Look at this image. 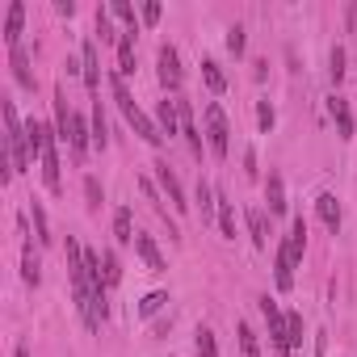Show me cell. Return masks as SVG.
Here are the masks:
<instances>
[{
	"label": "cell",
	"instance_id": "cell-20",
	"mask_svg": "<svg viewBox=\"0 0 357 357\" xmlns=\"http://www.w3.org/2000/svg\"><path fill=\"white\" fill-rule=\"evenodd\" d=\"M286 244H290V252H294V261H302V252H307V223H302V215H294Z\"/></svg>",
	"mask_w": 357,
	"mask_h": 357
},
{
	"label": "cell",
	"instance_id": "cell-7",
	"mask_svg": "<svg viewBox=\"0 0 357 357\" xmlns=\"http://www.w3.org/2000/svg\"><path fill=\"white\" fill-rule=\"evenodd\" d=\"M156 181H160V189H164V197L173 202V211H181V215H185V211H189V202H185V189H181V181H177V173H173V168H168L164 160L156 164Z\"/></svg>",
	"mask_w": 357,
	"mask_h": 357
},
{
	"label": "cell",
	"instance_id": "cell-27",
	"mask_svg": "<svg viewBox=\"0 0 357 357\" xmlns=\"http://www.w3.org/2000/svg\"><path fill=\"white\" fill-rule=\"evenodd\" d=\"M202 80H206V88H211L215 97L227 88V76L219 72V64H215V59H202Z\"/></svg>",
	"mask_w": 357,
	"mask_h": 357
},
{
	"label": "cell",
	"instance_id": "cell-1",
	"mask_svg": "<svg viewBox=\"0 0 357 357\" xmlns=\"http://www.w3.org/2000/svg\"><path fill=\"white\" fill-rule=\"evenodd\" d=\"M5 156H9L13 177H17V173H26V168H30V160H34V139H30V126H21V118H17V106H13V101H5Z\"/></svg>",
	"mask_w": 357,
	"mask_h": 357
},
{
	"label": "cell",
	"instance_id": "cell-26",
	"mask_svg": "<svg viewBox=\"0 0 357 357\" xmlns=\"http://www.w3.org/2000/svg\"><path fill=\"white\" fill-rule=\"evenodd\" d=\"M93 147H101V151L110 147V131H106V110H101V101L93 106Z\"/></svg>",
	"mask_w": 357,
	"mask_h": 357
},
{
	"label": "cell",
	"instance_id": "cell-15",
	"mask_svg": "<svg viewBox=\"0 0 357 357\" xmlns=\"http://www.w3.org/2000/svg\"><path fill=\"white\" fill-rule=\"evenodd\" d=\"M265 202H269V215L286 211V181L278 173H269V181H265Z\"/></svg>",
	"mask_w": 357,
	"mask_h": 357
},
{
	"label": "cell",
	"instance_id": "cell-13",
	"mask_svg": "<svg viewBox=\"0 0 357 357\" xmlns=\"http://www.w3.org/2000/svg\"><path fill=\"white\" fill-rule=\"evenodd\" d=\"M328 110H332V118H336V135H340V139H353V110H349V101H345L340 93H332Z\"/></svg>",
	"mask_w": 357,
	"mask_h": 357
},
{
	"label": "cell",
	"instance_id": "cell-40",
	"mask_svg": "<svg viewBox=\"0 0 357 357\" xmlns=\"http://www.w3.org/2000/svg\"><path fill=\"white\" fill-rule=\"evenodd\" d=\"M244 173L257 177V151H244Z\"/></svg>",
	"mask_w": 357,
	"mask_h": 357
},
{
	"label": "cell",
	"instance_id": "cell-39",
	"mask_svg": "<svg viewBox=\"0 0 357 357\" xmlns=\"http://www.w3.org/2000/svg\"><path fill=\"white\" fill-rule=\"evenodd\" d=\"M143 21H147V26L160 21V5H156V0H147V5H143Z\"/></svg>",
	"mask_w": 357,
	"mask_h": 357
},
{
	"label": "cell",
	"instance_id": "cell-21",
	"mask_svg": "<svg viewBox=\"0 0 357 357\" xmlns=\"http://www.w3.org/2000/svg\"><path fill=\"white\" fill-rule=\"evenodd\" d=\"M72 114H76V110H68V93L59 88V93H55V131H59L64 143H68V131H72Z\"/></svg>",
	"mask_w": 357,
	"mask_h": 357
},
{
	"label": "cell",
	"instance_id": "cell-16",
	"mask_svg": "<svg viewBox=\"0 0 357 357\" xmlns=\"http://www.w3.org/2000/svg\"><path fill=\"white\" fill-rule=\"evenodd\" d=\"M316 211H320V219H324L328 231H340V206H336L332 193H320V197H316Z\"/></svg>",
	"mask_w": 357,
	"mask_h": 357
},
{
	"label": "cell",
	"instance_id": "cell-10",
	"mask_svg": "<svg viewBox=\"0 0 357 357\" xmlns=\"http://www.w3.org/2000/svg\"><path fill=\"white\" fill-rule=\"evenodd\" d=\"M68 143H72V156L76 160H84V151H88V143H93V126L80 118V114H72V131H68Z\"/></svg>",
	"mask_w": 357,
	"mask_h": 357
},
{
	"label": "cell",
	"instance_id": "cell-9",
	"mask_svg": "<svg viewBox=\"0 0 357 357\" xmlns=\"http://www.w3.org/2000/svg\"><path fill=\"white\" fill-rule=\"evenodd\" d=\"M80 76H84L88 93L101 88V64H97V46L93 42H84V50H80Z\"/></svg>",
	"mask_w": 357,
	"mask_h": 357
},
{
	"label": "cell",
	"instance_id": "cell-2",
	"mask_svg": "<svg viewBox=\"0 0 357 357\" xmlns=\"http://www.w3.org/2000/svg\"><path fill=\"white\" fill-rule=\"evenodd\" d=\"M110 84H114V101H118V110L126 114V122L135 126V135H139V139H147L151 147H160V143H164V135H160V126H156V122H151V118L135 106V97H131V88H126V76H118V72H114V76H110Z\"/></svg>",
	"mask_w": 357,
	"mask_h": 357
},
{
	"label": "cell",
	"instance_id": "cell-12",
	"mask_svg": "<svg viewBox=\"0 0 357 357\" xmlns=\"http://www.w3.org/2000/svg\"><path fill=\"white\" fill-rule=\"evenodd\" d=\"M135 252L143 257V265L151 269V273H164L168 265H164V257H160V248H156V240L151 235H135Z\"/></svg>",
	"mask_w": 357,
	"mask_h": 357
},
{
	"label": "cell",
	"instance_id": "cell-36",
	"mask_svg": "<svg viewBox=\"0 0 357 357\" xmlns=\"http://www.w3.org/2000/svg\"><path fill=\"white\" fill-rule=\"evenodd\" d=\"M244 42H248L244 38V26H231L227 30V50H231V55H244Z\"/></svg>",
	"mask_w": 357,
	"mask_h": 357
},
{
	"label": "cell",
	"instance_id": "cell-11",
	"mask_svg": "<svg viewBox=\"0 0 357 357\" xmlns=\"http://www.w3.org/2000/svg\"><path fill=\"white\" fill-rule=\"evenodd\" d=\"M21 21H26V5H21V0H13L9 13H5V42H9V50L21 46Z\"/></svg>",
	"mask_w": 357,
	"mask_h": 357
},
{
	"label": "cell",
	"instance_id": "cell-22",
	"mask_svg": "<svg viewBox=\"0 0 357 357\" xmlns=\"http://www.w3.org/2000/svg\"><path fill=\"white\" fill-rule=\"evenodd\" d=\"M135 235H139V231H135V223H131V211L118 206V211H114V240H118V244H135Z\"/></svg>",
	"mask_w": 357,
	"mask_h": 357
},
{
	"label": "cell",
	"instance_id": "cell-38",
	"mask_svg": "<svg viewBox=\"0 0 357 357\" xmlns=\"http://www.w3.org/2000/svg\"><path fill=\"white\" fill-rule=\"evenodd\" d=\"M286 320H290V349H298V345H302V316H298V311H290Z\"/></svg>",
	"mask_w": 357,
	"mask_h": 357
},
{
	"label": "cell",
	"instance_id": "cell-31",
	"mask_svg": "<svg viewBox=\"0 0 357 357\" xmlns=\"http://www.w3.org/2000/svg\"><path fill=\"white\" fill-rule=\"evenodd\" d=\"M84 197H88V211H101V206H106V193H101V181H97V177H84Z\"/></svg>",
	"mask_w": 357,
	"mask_h": 357
},
{
	"label": "cell",
	"instance_id": "cell-3",
	"mask_svg": "<svg viewBox=\"0 0 357 357\" xmlns=\"http://www.w3.org/2000/svg\"><path fill=\"white\" fill-rule=\"evenodd\" d=\"M30 139H34V156L42 160V181H46V189L59 193V189H64V185H59V151H55L59 131H50L46 122H30Z\"/></svg>",
	"mask_w": 357,
	"mask_h": 357
},
{
	"label": "cell",
	"instance_id": "cell-6",
	"mask_svg": "<svg viewBox=\"0 0 357 357\" xmlns=\"http://www.w3.org/2000/svg\"><path fill=\"white\" fill-rule=\"evenodd\" d=\"M156 64H160V84L168 88V93H181V55H177V46H160V55H156Z\"/></svg>",
	"mask_w": 357,
	"mask_h": 357
},
{
	"label": "cell",
	"instance_id": "cell-34",
	"mask_svg": "<svg viewBox=\"0 0 357 357\" xmlns=\"http://www.w3.org/2000/svg\"><path fill=\"white\" fill-rule=\"evenodd\" d=\"M97 38H101V42H114V38H118L114 26H110V13H106V9H97Z\"/></svg>",
	"mask_w": 357,
	"mask_h": 357
},
{
	"label": "cell",
	"instance_id": "cell-23",
	"mask_svg": "<svg viewBox=\"0 0 357 357\" xmlns=\"http://www.w3.org/2000/svg\"><path fill=\"white\" fill-rule=\"evenodd\" d=\"M21 278H26V286H38L42 282V265L34 257V244L30 240H26V252H21Z\"/></svg>",
	"mask_w": 357,
	"mask_h": 357
},
{
	"label": "cell",
	"instance_id": "cell-14",
	"mask_svg": "<svg viewBox=\"0 0 357 357\" xmlns=\"http://www.w3.org/2000/svg\"><path fill=\"white\" fill-rule=\"evenodd\" d=\"M156 122H160V135H181V110H177V97L160 101V110H156Z\"/></svg>",
	"mask_w": 357,
	"mask_h": 357
},
{
	"label": "cell",
	"instance_id": "cell-4",
	"mask_svg": "<svg viewBox=\"0 0 357 357\" xmlns=\"http://www.w3.org/2000/svg\"><path fill=\"white\" fill-rule=\"evenodd\" d=\"M206 147H211V156L215 160H223L227 151H231V131H227V114H223V106H206Z\"/></svg>",
	"mask_w": 357,
	"mask_h": 357
},
{
	"label": "cell",
	"instance_id": "cell-17",
	"mask_svg": "<svg viewBox=\"0 0 357 357\" xmlns=\"http://www.w3.org/2000/svg\"><path fill=\"white\" fill-rule=\"evenodd\" d=\"M131 72H135V30L118 38V76H131Z\"/></svg>",
	"mask_w": 357,
	"mask_h": 357
},
{
	"label": "cell",
	"instance_id": "cell-35",
	"mask_svg": "<svg viewBox=\"0 0 357 357\" xmlns=\"http://www.w3.org/2000/svg\"><path fill=\"white\" fill-rule=\"evenodd\" d=\"M110 13H114L118 21H126V30H135V9L126 5V0H114V5H110Z\"/></svg>",
	"mask_w": 357,
	"mask_h": 357
},
{
	"label": "cell",
	"instance_id": "cell-42",
	"mask_svg": "<svg viewBox=\"0 0 357 357\" xmlns=\"http://www.w3.org/2000/svg\"><path fill=\"white\" fill-rule=\"evenodd\" d=\"M13 357H30V349H26V345H17V349H13Z\"/></svg>",
	"mask_w": 357,
	"mask_h": 357
},
{
	"label": "cell",
	"instance_id": "cell-37",
	"mask_svg": "<svg viewBox=\"0 0 357 357\" xmlns=\"http://www.w3.org/2000/svg\"><path fill=\"white\" fill-rule=\"evenodd\" d=\"M328 64H332V80L340 84L345 72H349V68H345V46H332V59H328Z\"/></svg>",
	"mask_w": 357,
	"mask_h": 357
},
{
	"label": "cell",
	"instance_id": "cell-33",
	"mask_svg": "<svg viewBox=\"0 0 357 357\" xmlns=\"http://www.w3.org/2000/svg\"><path fill=\"white\" fill-rule=\"evenodd\" d=\"M273 122H278V114H273V106H269V101H257V126L269 135L273 131Z\"/></svg>",
	"mask_w": 357,
	"mask_h": 357
},
{
	"label": "cell",
	"instance_id": "cell-29",
	"mask_svg": "<svg viewBox=\"0 0 357 357\" xmlns=\"http://www.w3.org/2000/svg\"><path fill=\"white\" fill-rule=\"evenodd\" d=\"M164 302H168V294H164V290H151V294H143V302H139V316H143V320H151V316H156V311L164 307Z\"/></svg>",
	"mask_w": 357,
	"mask_h": 357
},
{
	"label": "cell",
	"instance_id": "cell-32",
	"mask_svg": "<svg viewBox=\"0 0 357 357\" xmlns=\"http://www.w3.org/2000/svg\"><path fill=\"white\" fill-rule=\"evenodd\" d=\"M197 357H219V345H215L211 328H197Z\"/></svg>",
	"mask_w": 357,
	"mask_h": 357
},
{
	"label": "cell",
	"instance_id": "cell-24",
	"mask_svg": "<svg viewBox=\"0 0 357 357\" xmlns=\"http://www.w3.org/2000/svg\"><path fill=\"white\" fill-rule=\"evenodd\" d=\"M101 273H106V286H118V282H122V261H118L114 248L101 252Z\"/></svg>",
	"mask_w": 357,
	"mask_h": 357
},
{
	"label": "cell",
	"instance_id": "cell-25",
	"mask_svg": "<svg viewBox=\"0 0 357 357\" xmlns=\"http://www.w3.org/2000/svg\"><path fill=\"white\" fill-rule=\"evenodd\" d=\"M215 202H219V227H223V235L235 240V206L227 202V193H215Z\"/></svg>",
	"mask_w": 357,
	"mask_h": 357
},
{
	"label": "cell",
	"instance_id": "cell-5",
	"mask_svg": "<svg viewBox=\"0 0 357 357\" xmlns=\"http://www.w3.org/2000/svg\"><path fill=\"white\" fill-rule=\"evenodd\" d=\"M261 316H265V324H269V340H273V349H278V353H294V349H290V320L278 311V302H273L269 294L261 298Z\"/></svg>",
	"mask_w": 357,
	"mask_h": 357
},
{
	"label": "cell",
	"instance_id": "cell-41",
	"mask_svg": "<svg viewBox=\"0 0 357 357\" xmlns=\"http://www.w3.org/2000/svg\"><path fill=\"white\" fill-rule=\"evenodd\" d=\"M316 353H320V357L328 353V332H320V336H316Z\"/></svg>",
	"mask_w": 357,
	"mask_h": 357
},
{
	"label": "cell",
	"instance_id": "cell-30",
	"mask_svg": "<svg viewBox=\"0 0 357 357\" xmlns=\"http://www.w3.org/2000/svg\"><path fill=\"white\" fill-rule=\"evenodd\" d=\"M235 336H240V349H244V357H261V349H257V332H252L248 324H235Z\"/></svg>",
	"mask_w": 357,
	"mask_h": 357
},
{
	"label": "cell",
	"instance_id": "cell-28",
	"mask_svg": "<svg viewBox=\"0 0 357 357\" xmlns=\"http://www.w3.org/2000/svg\"><path fill=\"white\" fill-rule=\"evenodd\" d=\"M30 215H34V235H38V244H50V219H46V211H42V202H34Z\"/></svg>",
	"mask_w": 357,
	"mask_h": 357
},
{
	"label": "cell",
	"instance_id": "cell-19",
	"mask_svg": "<svg viewBox=\"0 0 357 357\" xmlns=\"http://www.w3.org/2000/svg\"><path fill=\"white\" fill-rule=\"evenodd\" d=\"M248 231H252V244H257V248L269 244V223H265V211H261V206L248 211Z\"/></svg>",
	"mask_w": 357,
	"mask_h": 357
},
{
	"label": "cell",
	"instance_id": "cell-8",
	"mask_svg": "<svg viewBox=\"0 0 357 357\" xmlns=\"http://www.w3.org/2000/svg\"><path fill=\"white\" fill-rule=\"evenodd\" d=\"M294 265H298V261H294V252H290V244L282 240V244H278V257H273V278H278V290H290V286H294Z\"/></svg>",
	"mask_w": 357,
	"mask_h": 357
},
{
	"label": "cell",
	"instance_id": "cell-18",
	"mask_svg": "<svg viewBox=\"0 0 357 357\" xmlns=\"http://www.w3.org/2000/svg\"><path fill=\"white\" fill-rule=\"evenodd\" d=\"M9 64H13V80L21 84V88H34V72H30V55L17 46V50H9Z\"/></svg>",
	"mask_w": 357,
	"mask_h": 357
}]
</instances>
